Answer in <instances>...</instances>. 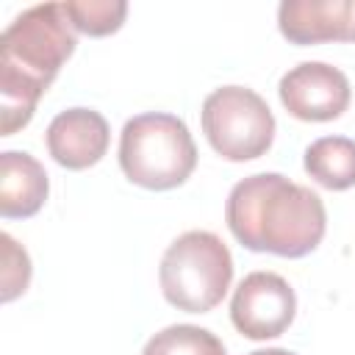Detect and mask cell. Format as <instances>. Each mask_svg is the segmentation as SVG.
Listing matches in <instances>:
<instances>
[{"instance_id":"6da1fadb","label":"cell","mask_w":355,"mask_h":355,"mask_svg":"<svg viewBox=\"0 0 355 355\" xmlns=\"http://www.w3.org/2000/svg\"><path fill=\"white\" fill-rule=\"evenodd\" d=\"M225 219L241 247L280 258L313 252L327 230L322 197L280 172L239 180L227 194Z\"/></svg>"},{"instance_id":"7a4b0ae2","label":"cell","mask_w":355,"mask_h":355,"mask_svg":"<svg viewBox=\"0 0 355 355\" xmlns=\"http://www.w3.org/2000/svg\"><path fill=\"white\" fill-rule=\"evenodd\" d=\"M75 28L64 3L22 11L0 42V136H14L36 111L39 97L75 53Z\"/></svg>"},{"instance_id":"3957f363","label":"cell","mask_w":355,"mask_h":355,"mask_svg":"<svg viewBox=\"0 0 355 355\" xmlns=\"http://www.w3.org/2000/svg\"><path fill=\"white\" fill-rule=\"evenodd\" d=\"M119 166L130 183L150 191H166L189 180L197 166V147L180 116L150 111L125 122L119 136Z\"/></svg>"},{"instance_id":"277c9868","label":"cell","mask_w":355,"mask_h":355,"mask_svg":"<svg viewBox=\"0 0 355 355\" xmlns=\"http://www.w3.org/2000/svg\"><path fill=\"white\" fill-rule=\"evenodd\" d=\"M158 280L169 305L186 313H208L230 288V250L211 230H189L166 247Z\"/></svg>"},{"instance_id":"5b68a950","label":"cell","mask_w":355,"mask_h":355,"mask_svg":"<svg viewBox=\"0 0 355 355\" xmlns=\"http://www.w3.org/2000/svg\"><path fill=\"white\" fill-rule=\"evenodd\" d=\"M200 116L208 144L227 161L261 158L275 141V116L266 100L247 86L214 89Z\"/></svg>"},{"instance_id":"8992f818","label":"cell","mask_w":355,"mask_h":355,"mask_svg":"<svg viewBox=\"0 0 355 355\" xmlns=\"http://www.w3.org/2000/svg\"><path fill=\"white\" fill-rule=\"evenodd\" d=\"M294 288L275 272H250L230 300V319L236 330L252 341L283 336L294 322Z\"/></svg>"},{"instance_id":"52a82bcc","label":"cell","mask_w":355,"mask_h":355,"mask_svg":"<svg viewBox=\"0 0 355 355\" xmlns=\"http://www.w3.org/2000/svg\"><path fill=\"white\" fill-rule=\"evenodd\" d=\"M283 108L302 122H330L338 119L352 97L349 80L341 69L324 61H302L280 78Z\"/></svg>"},{"instance_id":"ba28073f","label":"cell","mask_w":355,"mask_h":355,"mask_svg":"<svg viewBox=\"0 0 355 355\" xmlns=\"http://www.w3.org/2000/svg\"><path fill=\"white\" fill-rule=\"evenodd\" d=\"M277 28L291 44L355 42V0H286Z\"/></svg>"},{"instance_id":"9c48e42d","label":"cell","mask_w":355,"mask_h":355,"mask_svg":"<svg viewBox=\"0 0 355 355\" xmlns=\"http://www.w3.org/2000/svg\"><path fill=\"white\" fill-rule=\"evenodd\" d=\"M47 150L53 161L64 169L94 166L111 141V130L103 114L92 108H67L47 125Z\"/></svg>"},{"instance_id":"30bf717a","label":"cell","mask_w":355,"mask_h":355,"mask_svg":"<svg viewBox=\"0 0 355 355\" xmlns=\"http://www.w3.org/2000/svg\"><path fill=\"white\" fill-rule=\"evenodd\" d=\"M50 191L44 166L19 150L0 155V214L6 219H28L39 214Z\"/></svg>"},{"instance_id":"8fae6325","label":"cell","mask_w":355,"mask_h":355,"mask_svg":"<svg viewBox=\"0 0 355 355\" xmlns=\"http://www.w3.org/2000/svg\"><path fill=\"white\" fill-rule=\"evenodd\" d=\"M305 172L330 191L355 186V141L347 136H322L305 150Z\"/></svg>"},{"instance_id":"7c38bea8","label":"cell","mask_w":355,"mask_h":355,"mask_svg":"<svg viewBox=\"0 0 355 355\" xmlns=\"http://www.w3.org/2000/svg\"><path fill=\"white\" fill-rule=\"evenodd\" d=\"M141 355H227L222 341L197 324H169L161 333H155Z\"/></svg>"},{"instance_id":"4fadbf2b","label":"cell","mask_w":355,"mask_h":355,"mask_svg":"<svg viewBox=\"0 0 355 355\" xmlns=\"http://www.w3.org/2000/svg\"><path fill=\"white\" fill-rule=\"evenodd\" d=\"M64 11L72 19L75 31L86 36H108L122 28L128 6L111 0H69L64 3Z\"/></svg>"},{"instance_id":"5bb4252c","label":"cell","mask_w":355,"mask_h":355,"mask_svg":"<svg viewBox=\"0 0 355 355\" xmlns=\"http://www.w3.org/2000/svg\"><path fill=\"white\" fill-rule=\"evenodd\" d=\"M0 241H3V302H11L31 283V261L28 252L8 233H3Z\"/></svg>"},{"instance_id":"9a60e30c","label":"cell","mask_w":355,"mask_h":355,"mask_svg":"<svg viewBox=\"0 0 355 355\" xmlns=\"http://www.w3.org/2000/svg\"><path fill=\"white\" fill-rule=\"evenodd\" d=\"M250 355H294V352H288V349H255V352H250Z\"/></svg>"}]
</instances>
